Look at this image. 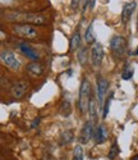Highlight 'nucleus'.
Here are the masks:
<instances>
[{"label": "nucleus", "mask_w": 138, "mask_h": 160, "mask_svg": "<svg viewBox=\"0 0 138 160\" xmlns=\"http://www.w3.org/2000/svg\"><path fill=\"white\" fill-rule=\"evenodd\" d=\"M113 98H114V94H113V92H110L109 98L105 100V104H104V114H102V118H104V119H105V118H107V115H109V110H110V104H111V100H113Z\"/></svg>", "instance_id": "nucleus-20"}, {"label": "nucleus", "mask_w": 138, "mask_h": 160, "mask_svg": "<svg viewBox=\"0 0 138 160\" xmlns=\"http://www.w3.org/2000/svg\"><path fill=\"white\" fill-rule=\"evenodd\" d=\"M110 49L114 52V55L118 58H123L126 55L127 51V41L123 36H114L111 40H110Z\"/></svg>", "instance_id": "nucleus-4"}, {"label": "nucleus", "mask_w": 138, "mask_h": 160, "mask_svg": "<svg viewBox=\"0 0 138 160\" xmlns=\"http://www.w3.org/2000/svg\"><path fill=\"white\" fill-rule=\"evenodd\" d=\"M136 7H137L136 2H129V3H127L126 5L123 7V12H121V22H123L124 26L128 24V22L131 21L133 12L136 10Z\"/></svg>", "instance_id": "nucleus-10"}, {"label": "nucleus", "mask_w": 138, "mask_h": 160, "mask_svg": "<svg viewBox=\"0 0 138 160\" xmlns=\"http://www.w3.org/2000/svg\"><path fill=\"white\" fill-rule=\"evenodd\" d=\"M102 58H104V48L100 42L96 41L91 49V60H92L93 67H100Z\"/></svg>", "instance_id": "nucleus-7"}, {"label": "nucleus", "mask_w": 138, "mask_h": 160, "mask_svg": "<svg viewBox=\"0 0 138 160\" xmlns=\"http://www.w3.org/2000/svg\"><path fill=\"white\" fill-rule=\"evenodd\" d=\"M10 30L16 36L24 40H35L38 36L37 27L30 23H13Z\"/></svg>", "instance_id": "nucleus-2"}, {"label": "nucleus", "mask_w": 138, "mask_h": 160, "mask_svg": "<svg viewBox=\"0 0 138 160\" xmlns=\"http://www.w3.org/2000/svg\"><path fill=\"white\" fill-rule=\"evenodd\" d=\"M79 5H81V0H72L71 8H72L73 10H78V9H79Z\"/></svg>", "instance_id": "nucleus-24"}, {"label": "nucleus", "mask_w": 138, "mask_h": 160, "mask_svg": "<svg viewBox=\"0 0 138 160\" xmlns=\"http://www.w3.org/2000/svg\"><path fill=\"white\" fill-rule=\"evenodd\" d=\"M7 19L10 22H26L33 26H45L47 24V17L33 12H10L7 14Z\"/></svg>", "instance_id": "nucleus-1"}, {"label": "nucleus", "mask_w": 138, "mask_h": 160, "mask_svg": "<svg viewBox=\"0 0 138 160\" xmlns=\"http://www.w3.org/2000/svg\"><path fill=\"white\" fill-rule=\"evenodd\" d=\"M93 136H95V133H93V123H92V121H90V122H86L85 126L82 127L81 133H79V137H78V141L82 145H86V143H88L91 141V138Z\"/></svg>", "instance_id": "nucleus-6"}, {"label": "nucleus", "mask_w": 138, "mask_h": 160, "mask_svg": "<svg viewBox=\"0 0 138 160\" xmlns=\"http://www.w3.org/2000/svg\"><path fill=\"white\" fill-rule=\"evenodd\" d=\"M74 138V135H73V131H65L62 133V136H60V141H62V145H68V143H71Z\"/></svg>", "instance_id": "nucleus-17"}, {"label": "nucleus", "mask_w": 138, "mask_h": 160, "mask_svg": "<svg viewBox=\"0 0 138 160\" xmlns=\"http://www.w3.org/2000/svg\"><path fill=\"white\" fill-rule=\"evenodd\" d=\"M26 71L31 77H40V76H42V73H44V67L41 65L40 63H37V62H32L30 64H27Z\"/></svg>", "instance_id": "nucleus-12"}, {"label": "nucleus", "mask_w": 138, "mask_h": 160, "mask_svg": "<svg viewBox=\"0 0 138 160\" xmlns=\"http://www.w3.org/2000/svg\"><path fill=\"white\" fill-rule=\"evenodd\" d=\"M118 155H119V146H118V141L115 140L113 142V145H111V148H110V151H109L107 158H109V160H114Z\"/></svg>", "instance_id": "nucleus-18"}, {"label": "nucleus", "mask_w": 138, "mask_h": 160, "mask_svg": "<svg viewBox=\"0 0 138 160\" xmlns=\"http://www.w3.org/2000/svg\"><path fill=\"white\" fill-rule=\"evenodd\" d=\"M85 41L90 45H93L96 42V36L93 33V22L90 23V26L86 30V33H85Z\"/></svg>", "instance_id": "nucleus-16"}, {"label": "nucleus", "mask_w": 138, "mask_h": 160, "mask_svg": "<svg viewBox=\"0 0 138 160\" xmlns=\"http://www.w3.org/2000/svg\"><path fill=\"white\" fill-rule=\"evenodd\" d=\"M88 59V52H87V48H82L81 51L78 52V60L81 63V65H86Z\"/></svg>", "instance_id": "nucleus-19"}, {"label": "nucleus", "mask_w": 138, "mask_h": 160, "mask_svg": "<svg viewBox=\"0 0 138 160\" xmlns=\"http://www.w3.org/2000/svg\"><path fill=\"white\" fill-rule=\"evenodd\" d=\"M81 46V31L79 27L76 30V32L73 33L72 38H71V42H69V51L73 52L76 50H78V48Z\"/></svg>", "instance_id": "nucleus-14"}, {"label": "nucleus", "mask_w": 138, "mask_h": 160, "mask_svg": "<svg viewBox=\"0 0 138 160\" xmlns=\"http://www.w3.org/2000/svg\"><path fill=\"white\" fill-rule=\"evenodd\" d=\"M91 86L90 81L87 78L82 79V83L79 87V94H78V109L82 114H86L88 112V105L91 100Z\"/></svg>", "instance_id": "nucleus-3"}, {"label": "nucleus", "mask_w": 138, "mask_h": 160, "mask_svg": "<svg viewBox=\"0 0 138 160\" xmlns=\"http://www.w3.org/2000/svg\"><path fill=\"white\" fill-rule=\"evenodd\" d=\"M88 114L92 119V122L97 119V114H99V110H97V102H96V99L93 96H91V100H90V105H88Z\"/></svg>", "instance_id": "nucleus-15"}, {"label": "nucleus", "mask_w": 138, "mask_h": 160, "mask_svg": "<svg viewBox=\"0 0 138 160\" xmlns=\"http://www.w3.org/2000/svg\"><path fill=\"white\" fill-rule=\"evenodd\" d=\"M133 68L132 67H129V65H126V68H124V71H123V74H121V77H123V79H126V81H129V79L133 77Z\"/></svg>", "instance_id": "nucleus-23"}, {"label": "nucleus", "mask_w": 138, "mask_h": 160, "mask_svg": "<svg viewBox=\"0 0 138 160\" xmlns=\"http://www.w3.org/2000/svg\"><path fill=\"white\" fill-rule=\"evenodd\" d=\"M26 91H27V83L23 82V81H18V82H16L14 85H13V87L10 90V94L14 99L19 100L24 96Z\"/></svg>", "instance_id": "nucleus-11"}, {"label": "nucleus", "mask_w": 138, "mask_h": 160, "mask_svg": "<svg viewBox=\"0 0 138 160\" xmlns=\"http://www.w3.org/2000/svg\"><path fill=\"white\" fill-rule=\"evenodd\" d=\"M134 55H138V46H137V49H136V51H134Z\"/></svg>", "instance_id": "nucleus-26"}, {"label": "nucleus", "mask_w": 138, "mask_h": 160, "mask_svg": "<svg viewBox=\"0 0 138 160\" xmlns=\"http://www.w3.org/2000/svg\"><path fill=\"white\" fill-rule=\"evenodd\" d=\"M72 160H83V149L81 145H77L73 150V159Z\"/></svg>", "instance_id": "nucleus-21"}, {"label": "nucleus", "mask_w": 138, "mask_h": 160, "mask_svg": "<svg viewBox=\"0 0 138 160\" xmlns=\"http://www.w3.org/2000/svg\"><path fill=\"white\" fill-rule=\"evenodd\" d=\"M18 48H19L21 52H22V54H23L26 58H28V59H31V60H38V59H40V54H38V52H37L30 44L21 42V44L18 45Z\"/></svg>", "instance_id": "nucleus-9"}, {"label": "nucleus", "mask_w": 138, "mask_h": 160, "mask_svg": "<svg viewBox=\"0 0 138 160\" xmlns=\"http://www.w3.org/2000/svg\"><path fill=\"white\" fill-rule=\"evenodd\" d=\"M0 59H2L3 64L8 68H10L12 71H19L21 69V62L16 58V55L13 54L9 50H3L2 54H0Z\"/></svg>", "instance_id": "nucleus-5"}, {"label": "nucleus", "mask_w": 138, "mask_h": 160, "mask_svg": "<svg viewBox=\"0 0 138 160\" xmlns=\"http://www.w3.org/2000/svg\"><path fill=\"white\" fill-rule=\"evenodd\" d=\"M96 86H97V98H99V101L104 102L105 94L109 90V81L105 77H102V76H97V78H96Z\"/></svg>", "instance_id": "nucleus-8"}, {"label": "nucleus", "mask_w": 138, "mask_h": 160, "mask_svg": "<svg viewBox=\"0 0 138 160\" xmlns=\"http://www.w3.org/2000/svg\"><path fill=\"white\" fill-rule=\"evenodd\" d=\"M132 160H138V156H134V158H133Z\"/></svg>", "instance_id": "nucleus-27"}, {"label": "nucleus", "mask_w": 138, "mask_h": 160, "mask_svg": "<svg viewBox=\"0 0 138 160\" xmlns=\"http://www.w3.org/2000/svg\"><path fill=\"white\" fill-rule=\"evenodd\" d=\"M96 4V0H86V8L88 9H93Z\"/></svg>", "instance_id": "nucleus-25"}, {"label": "nucleus", "mask_w": 138, "mask_h": 160, "mask_svg": "<svg viewBox=\"0 0 138 160\" xmlns=\"http://www.w3.org/2000/svg\"><path fill=\"white\" fill-rule=\"evenodd\" d=\"M62 114L64 117H69L71 115V101L69 100H64L62 104V109H60Z\"/></svg>", "instance_id": "nucleus-22"}, {"label": "nucleus", "mask_w": 138, "mask_h": 160, "mask_svg": "<svg viewBox=\"0 0 138 160\" xmlns=\"http://www.w3.org/2000/svg\"><path fill=\"white\" fill-rule=\"evenodd\" d=\"M137 27H138V14H137Z\"/></svg>", "instance_id": "nucleus-28"}, {"label": "nucleus", "mask_w": 138, "mask_h": 160, "mask_svg": "<svg viewBox=\"0 0 138 160\" xmlns=\"http://www.w3.org/2000/svg\"><path fill=\"white\" fill-rule=\"evenodd\" d=\"M109 137V131L107 128L104 126V124H100L97 128H96V132H95V140H96V143H104Z\"/></svg>", "instance_id": "nucleus-13"}]
</instances>
